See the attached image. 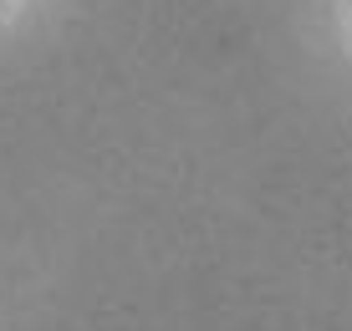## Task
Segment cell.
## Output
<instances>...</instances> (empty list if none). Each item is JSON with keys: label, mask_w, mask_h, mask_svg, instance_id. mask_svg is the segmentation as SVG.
<instances>
[]
</instances>
